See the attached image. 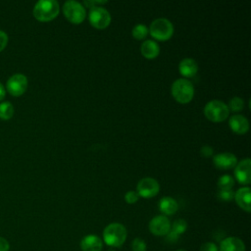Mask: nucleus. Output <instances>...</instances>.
<instances>
[{"label":"nucleus","mask_w":251,"mask_h":251,"mask_svg":"<svg viewBox=\"0 0 251 251\" xmlns=\"http://www.w3.org/2000/svg\"><path fill=\"white\" fill-rule=\"evenodd\" d=\"M127 236L126 228L120 223L109 224L103 230V240L110 247H121Z\"/></svg>","instance_id":"f257e3e1"},{"label":"nucleus","mask_w":251,"mask_h":251,"mask_svg":"<svg viewBox=\"0 0 251 251\" xmlns=\"http://www.w3.org/2000/svg\"><path fill=\"white\" fill-rule=\"evenodd\" d=\"M60 12L59 3L55 0H39L33 8V16L40 22H49L55 19Z\"/></svg>","instance_id":"f03ea898"},{"label":"nucleus","mask_w":251,"mask_h":251,"mask_svg":"<svg viewBox=\"0 0 251 251\" xmlns=\"http://www.w3.org/2000/svg\"><path fill=\"white\" fill-rule=\"evenodd\" d=\"M171 93L178 103L186 104L193 98L194 87L187 78H177L171 86Z\"/></svg>","instance_id":"7ed1b4c3"},{"label":"nucleus","mask_w":251,"mask_h":251,"mask_svg":"<svg viewBox=\"0 0 251 251\" xmlns=\"http://www.w3.org/2000/svg\"><path fill=\"white\" fill-rule=\"evenodd\" d=\"M152 37L160 41H166L174 34V25L168 19L158 18L154 20L148 28Z\"/></svg>","instance_id":"20e7f679"},{"label":"nucleus","mask_w":251,"mask_h":251,"mask_svg":"<svg viewBox=\"0 0 251 251\" xmlns=\"http://www.w3.org/2000/svg\"><path fill=\"white\" fill-rule=\"evenodd\" d=\"M203 112L205 117L209 121H212L215 123H219L226 120L229 114L227 105L225 102L217 99L209 101L205 105Z\"/></svg>","instance_id":"39448f33"},{"label":"nucleus","mask_w":251,"mask_h":251,"mask_svg":"<svg viewBox=\"0 0 251 251\" xmlns=\"http://www.w3.org/2000/svg\"><path fill=\"white\" fill-rule=\"evenodd\" d=\"M63 13L72 24H80L86 17V11L82 4L75 0H68L63 5Z\"/></svg>","instance_id":"423d86ee"},{"label":"nucleus","mask_w":251,"mask_h":251,"mask_svg":"<svg viewBox=\"0 0 251 251\" xmlns=\"http://www.w3.org/2000/svg\"><path fill=\"white\" fill-rule=\"evenodd\" d=\"M88 20L92 26L101 29L107 27L110 25L112 18L107 9L102 6H96L90 8Z\"/></svg>","instance_id":"0eeeda50"},{"label":"nucleus","mask_w":251,"mask_h":251,"mask_svg":"<svg viewBox=\"0 0 251 251\" xmlns=\"http://www.w3.org/2000/svg\"><path fill=\"white\" fill-rule=\"evenodd\" d=\"M137 194L143 198H152L158 194L160 190L159 182L153 177L141 178L136 186Z\"/></svg>","instance_id":"6e6552de"},{"label":"nucleus","mask_w":251,"mask_h":251,"mask_svg":"<svg viewBox=\"0 0 251 251\" xmlns=\"http://www.w3.org/2000/svg\"><path fill=\"white\" fill-rule=\"evenodd\" d=\"M148 228L152 234L157 236H164L167 235L168 232L171 230V222L164 215L155 216L149 222Z\"/></svg>","instance_id":"1a4fd4ad"},{"label":"nucleus","mask_w":251,"mask_h":251,"mask_svg":"<svg viewBox=\"0 0 251 251\" xmlns=\"http://www.w3.org/2000/svg\"><path fill=\"white\" fill-rule=\"evenodd\" d=\"M27 88V78L25 75L16 74L7 81V89L14 96H20Z\"/></svg>","instance_id":"9d476101"},{"label":"nucleus","mask_w":251,"mask_h":251,"mask_svg":"<svg viewBox=\"0 0 251 251\" xmlns=\"http://www.w3.org/2000/svg\"><path fill=\"white\" fill-rule=\"evenodd\" d=\"M234 176L239 183L249 184L251 182V160L249 158L243 159L236 164Z\"/></svg>","instance_id":"9b49d317"},{"label":"nucleus","mask_w":251,"mask_h":251,"mask_svg":"<svg viewBox=\"0 0 251 251\" xmlns=\"http://www.w3.org/2000/svg\"><path fill=\"white\" fill-rule=\"evenodd\" d=\"M213 163L217 169L229 170L236 166L237 159L233 153L222 152L213 157Z\"/></svg>","instance_id":"f8f14e48"},{"label":"nucleus","mask_w":251,"mask_h":251,"mask_svg":"<svg viewBox=\"0 0 251 251\" xmlns=\"http://www.w3.org/2000/svg\"><path fill=\"white\" fill-rule=\"evenodd\" d=\"M228 125L231 130L237 134H244L249 129V121L243 115H233L228 119Z\"/></svg>","instance_id":"ddd939ff"},{"label":"nucleus","mask_w":251,"mask_h":251,"mask_svg":"<svg viewBox=\"0 0 251 251\" xmlns=\"http://www.w3.org/2000/svg\"><path fill=\"white\" fill-rule=\"evenodd\" d=\"M250 198H251V191H250V187L248 186L238 188L236 192H234L235 202L242 210H244L247 213L251 211Z\"/></svg>","instance_id":"4468645a"},{"label":"nucleus","mask_w":251,"mask_h":251,"mask_svg":"<svg viewBox=\"0 0 251 251\" xmlns=\"http://www.w3.org/2000/svg\"><path fill=\"white\" fill-rule=\"evenodd\" d=\"M102 247V239L96 234H87L80 240V248L82 251H101Z\"/></svg>","instance_id":"2eb2a0df"},{"label":"nucleus","mask_w":251,"mask_h":251,"mask_svg":"<svg viewBox=\"0 0 251 251\" xmlns=\"http://www.w3.org/2000/svg\"><path fill=\"white\" fill-rule=\"evenodd\" d=\"M219 251H245V244L239 237L228 236L221 241Z\"/></svg>","instance_id":"dca6fc26"},{"label":"nucleus","mask_w":251,"mask_h":251,"mask_svg":"<svg viewBox=\"0 0 251 251\" xmlns=\"http://www.w3.org/2000/svg\"><path fill=\"white\" fill-rule=\"evenodd\" d=\"M198 71V65L192 58H184L178 64V72L185 77H192Z\"/></svg>","instance_id":"f3484780"},{"label":"nucleus","mask_w":251,"mask_h":251,"mask_svg":"<svg viewBox=\"0 0 251 251\" xmlns=\"http://www.w3.org/2000/svg\"><path fill=\"white\" fill-rule=\"evenodd\" d=\"M140 52L145 58L154 59L159 55L160 47L156 41L152 39H146L140 45Z\"/></svg>","instance_id":"a211bd4d"},{"label":"nucleus","mask_w":251,"mask_h":251,"mask_svg":"<svg viewBox=\"0 0 251 251\" xmlns=\"http://www.w3.org/2000/svg\"><path fill=\"white\" fill-rule=\"evenodd\" d=\"M178 209V204L176 199L170 196H165L159 201V210L164 214V216L174 215Z\"/></svg>","instance_id":"6ab92c4d"},{"label":"nucleus","mask_w":251,"mask_h":251,"mask_svg":"<svg viewBox=\"0 0 251 251\" xmlns=\"http://www.w3.org/2000/svg\"><path fill=\"white\" fill-rule=\"evenodd\" d=\"M149 33L148 27L147 25H145L144 24H137L133 26L132 30H131V34L132 36L137 39V40H141L144 39Z\"/></svg>","instance_id":"aec40b11"},{"label":"nucleus","mask_w":251,"mask_h":251,"mask_svg":"<svg viewBox=\"0 0 251 251\" xmlns=\"http://www.w3.org/2000/svg\"><path fill=\"white\" fill-rule=\"evenodd\" d=\"M234 184V179L232 176L228 175H224L218 179V187L219 190H227L231 189Z\"/></svg>","instance_id":"412c9836"},{"label":"nucleus","mask_w":251,"mask_h":251,"mask_svg":"<svg viewBox=\"0 0 251 251\" xmlns=\"http://www.w3.org/2000/svg\"><path fill=\"white\" fill-rule=\"evenodd\" d=\"M13 114H14V107L10 102L6 101L0 104V119L9 120L12 118Z\"/></svg>","instance_id":"4be33fe9"},{"label":"nucleus","mask_w":251,"mask_h":251,"mask_svg":"<svg viewBox=\"0 0 251 251\" xmlns=\"http://www.w3.org/2000/svg\"><path fill=\"white\" fill-rule=\"evenodd\" d=\"M186 228H187V223L183 219H177L173 223V225H171V230L177 235L184 233Z\"/></svg>","instance_id":"5701e85b"},{"label":"nucleus","mask_w":251,"mask_h":251,"mask_svg":"<svg viewBox=\"0 0 251 251\" xmlns=\"http://www.w3.org/2000/svg\"><path fill=\"white\" fill-rule=\"evenodd\" d=\"M243 107H244L243 99H241L240 97H237V96L232 97L229 100L228 106H227L228 110H230L232 112H239V111H241L243 109Z\"/></svg>","instance_id":"b1692460"},{"label":"nucleus","mask_w":251,"mask_h":251,"mask_svg":"<svg viewBox=\"0 0 251 251\" xmlns=\"http://www.w3.org/2000/svg\"><path fill=\"white\" fill-rule=\"evenodd\" d=\"M131 250L132 251H146V242L139 237L134 238L131 241Z\"/></svg>","instance_id":"393cba45"},{"label":"nucleus","mask_w":251,"mask_h":251,"mask_svg":"<svg viewBox=\"0 0 251 251\" xmlns=\"http://www.w3.org/2000/svg\"><path fill=\"white\" fill-rule=\"evenodd\" d=\"M218 197L223 200V201H230L234 198V192L232 189H227V190H219L218 192Z\"/></svg>","instance_id":"a878e982"},{"label":"nucleus","mask_w":251,"mask_h":251,"mask_svg":"<svg viewBox=\"0 0 251 251\" xmlns=\"http://www.w3.org/2000/svg\"><path fill=\"white\" fill-rule=\"evenodd\" d=\"M138 198H139V195L137 194L136 191H133V190H129L125 194V200L128 204H133L137 202Z\"/></svg>","instance_id":"bb28decb"},{"label":"nucleus","mask_w":251,"mask_h":251,"mask_svg":"<svg viewBox=\"0 0 251 251\" xmlns=\"http://www.w3.org/2000/svg\"><path fill=\"white\" fill-rule=\"evenodd\" d=\"M200 251H219V248L213 242H205L201 245Z\"/></svg>","instance_id":"cd10ccee"},{"label":"nucleus","mask_w":251,"mask_h":251,"mask_svg":"<svg viewBox=\"0 0 251 251\" xmlns=\"http://www.w3.org/2000/svg\"><path fill=\"white\" fill-rule=\"evenodd\" d=\"M200 154H201L203 157L208 158V157L212 156V154H213V148H212L211 146H209V145H204V146H202L201 149H200Z\"/></svg>","instance_id":"c85d7f7f"},{"label":"nucleus","mask_w":251,"mask_h":251,"mask_svg":"<svg viewBox=\"0 0 251 251\" xmlns=\"http://www.w3.org/2000/svg\"><path fill=\"white\" fill-rule=\"evenodd\" d=\"M8 42V35L3 30H0V51H2Z\"/></svg>","instance_id":"c756f323"},{"label":"nucleus","mask_w":251,"mask_h":251,"mask_svg":"<svg viewBox=\"0 0 251 251\" xmlns=\"http://www.w3.org/2000/svg\"><path fill=\"white\" fill-rule=\"evenodd\" d=\"M9 250H10V243L6 238L0 236V251H9Z\"/></svg>","instance_id":"7c9ffc66"},{"label":"nucleus","mask_w":251,"mask_h":251,"mask_svg":"<svg viewBox=\"0 0 251 251\" xmlns=\"http://www.w3.org/2000/svg\"><path fill=\"white\" fill-rule=\"evenodd\" d=\"M83 3L86 7L92 8V7L98 6V4H105V3H107V1H84Z\"/></svg>","instance_id":"2f4dec72"},{"label":"nucleus","mask_w":251,"mask_h":251,"mask_svg":"<svg viewBox=\"0 0 251 251\" xmlns=\"http://www.w3.org/2000/svg\"><path fill=\"white\" fill-rule=\"evenodd\" d=\"M177 237H178V235L176 234V233H175L174 231H172V230H170V231L168 232V234H167V238H168L169 241H176Z\"/></svg>","instance_id":"473e14b6"},{"label":"nucleus","mask_w":251,"mask_h":251,"mask_svg":"<svg viewBox=\"0 0 251 251\" xmlns=\"http://www.w3.org/2000/svg\"><path fill=\"white\" fill-rule=\"evenodd\" d=\"M5 97V89L4 86L0 83V101Z\"/></svg>","instance_id":"72a5a7b5"},{"label":"nucleus","mask_w":251,"mask_h":251,"mask_svg":"<svg viewBox=\"0 0 251 251\" xmlns=\"http://www.w3.org/2000/svg\"><path fill=\"white\" fill-rule=\"evenodd\" d=\"M176 251H185V250H183V249H178V250H176Z\"/></svg>","instance_id":"f704fd0d"},{"label":"nucleus","mask_w":251,"mask_h":251,"mask_svg":"<svg viewBox=\"0 0 251 251\" xmlns=\"http://www.w3.org/2000/svg\"><path fill=\"white\" fill-rule=\"evenodd\" d=\"M108 251H115V250H108Z\"/></svg>","instance_id":"c9c22d12"}]
</instances>
